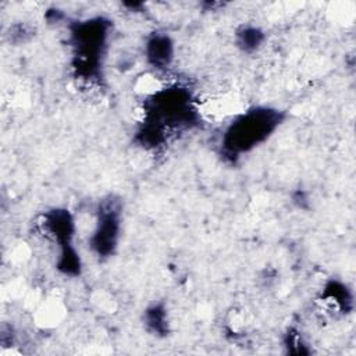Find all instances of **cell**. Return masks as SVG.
Returning <instances> with one entry per match:
<instances>
[{"label":"cell","instance_id":"cell-3","mask_svg":"<svg viewBox=\"0 0 356 356\" xmlns=\"http://www.w3.org/2000/svg\"><path fill=\"white\" fill-rule=\"evenodd\" d=\"M113 21L95 15L68 25V43L72 50L71 67L79 79L96 81L102 76Z\"/></svg>","mask_w":356,"mask_h":356},{"label":"cell","instance_id":"cell-8","mask_svg":"<svg viewBox=\"0 0 356 356\" xmlns=\"http://www.w3.org/2000/svg\"><path fill=\"white\" fill-rule=\"evenodd\" d=\"M234 36L236 47L243 53H254L266 40V32L260 26L252 24H243L236 28Z\"/></svg>","mask_w":356,"mask_h":356},{"label":"cell","instance_id":"cell-5","mask_svg":"<svg viewBox=\"0 0 356 356\" xmlns=\"http://www.w3.org/2000/svg\"><path fill=\"white\" fill-rule=\"evenodd\" d=\"M39 227L44 236L50 239L57 249L74 243L76 222L74 214L65 207H53L46 210L40 216Z\"/></svg>","mask_w":356,"mask_h":356},{"label":"cell","instance_id":"cell-11","mask_svg":"<svg viewBox=\"0 0 356 356\" xmlns=\"http://www.w3.org/2000/svg\"><path fill=\"white\" fill-rule=\"evenodd\" d=\"M285 346L288 348L289 353H295V355L309 353V349H306V343L303 342L302 335L293 330H288V332L285 334Z\"/></svg>","mask_w":356,"mask_h":356},{"label":"cell","instance_id":"cell-9","mask_svg":"<svg viewBox=\"0 0 356 356\" xmlns=\"http://www.w3.org/2000/svg\"><path fill=\"white\" fill-rule=\"evenodd\" d=\"M143 324L146 330L157 337H165L170 331L168 313L163 302L153 303L143 310Z\"/></svg>","mask_w":356,"mask_h":356},{"label":"cell","instance_id":"cell-4","mask_svg":"<svg viewBox=\"0 0 356 356\" xmlns=\"http://www.w3.org/2000/svg\"><path fill=\"white\" fill-rule=\"evenodd\" d=\"M122 228V200L110 193L102 197L96 207V220L93 231L88 239L90 252L100 260L115 254Z\"/></svg>","mask_w":356,"mask_h":356},{"label":"cell","instance_id":"cell-10","mask_svg":"<svg viewBox=\"0 0 356 356\" xmlns=\"http://www.w3.org/2000/svg\"><path fill=\"white\" fill-rule=\"evenodd\" d=\"M56 268L67 277H78L82 273V259L75 245H67L57 249Z\"/></svg>","mask_w":356,"mask_h":356},{"label":"cell","instance_id":"cell-2","mask_svg":"<svg viewBox=\"0 0 356 356\" xmlns=\"http://www.w3.org/2000/svg\"><path fill=\"white\" fill-rule=\"evenodd\" d=\"M286 113L278 107L259 104L236 114L224 128L220 154L231 164L266 143L284 124Z\"/></svg>","mask_w":356,"mask_h":356},{"label":"cell","instance_id":"cell-7","mask_svg":"<svg viewBox=\"0 0 356 356\" xmlns=\"http://www.w3.org/2000/svg\"><path fill=\"white\" fill-rule=\"evenodd\" d=\"M321 298L325 303L337 307L339 312H350L353 307V296L350 289L338 280H330L324 285Z\"/></svg>","mask_w":356,"mask_h":356},{"label":"cell","instance_id":"cell-1","mask_svg":"<svg viewBox=\"0 0 356 356\" xmlns=\"http://www.w3.org/2000/svg\"><path fill=\"white\" fill-rule=\"evenodd\" d=\"M200 121V110L189 88L167 85L146 97L135 140L143 149L157 150L171 138L197 128Z\"/></svg>","mask_w":356,"mask_h":356},{"label":"cell","instance_id":"cell-6","mask_svg":"<svg viewBox=\"0 0 356 356\" xmlns=\"http://www.w3.org/2000/svg\"><path fill=\"white\" fill-rule=\"evenodd\" d=\"M146 63L156 71H167L175 58L174 39L165 32H152L143 47Z\"/></svg>","mask_w":356,"mask_h":356}]
</instances>
